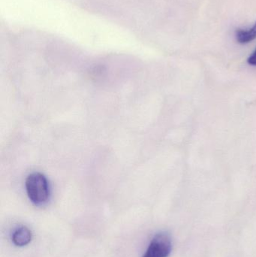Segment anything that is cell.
Instances as JSON below:
<instances>
[{"mask_svg": "<svg viewBox=\"0 0 256 257\" xmlns=\"http://www.w3.org/2000/svg\"><path fill=\"white\" fill-rule=\"evenodd\" d=\"M27 196L36 205L45 204L49 199L50 186L48 179L43 174L34 172L26 179Z\"/></svg>", "mask_w": 256, "mask_h": 257, "instance_id": "1", "label": "cell"}, {"mask_svg": "<svg viewBox=\"0 0 256 257\" xmlns=\"http://www.w3.org/2000/svg\"><path fill=\"white\" fill-rule=\"evenodd\" d=\"M172 249L171 237L166 232L156 234L143 257H168Z\"/></svg>", "mask_w": 256, "mask_h": 257, "instance_id": "2", "label": "cell"}, {"mask_svg": "<svg viewBox=\"0 0 256 257\" xmlns=\"http://www.w3.org/2000/svg\"><path fill=\"white\" fill-rule=\"evenodd\" d=\"M32 232L26 226H20L12 234V241L18 247H24L31 241Z\"/></svg>", "mask_w": 256, "mask_h": 257, "instance_id": "3", "label": "cell"}, {"mask_svg": "<svg viewBox=\"0 0 256 257\" xmlns=\"http://www.w3.org/2000/svg\"><path fill=\"white\" fill-rule=\"evenodd\" d=\"M236 39L240 44H247L256 39V22L249 30H236Z\"/></svg>", "mask_w": 256, "mask_h": 257, "instance_id": "4", "label": "cell"}, {"mask_svg": "<svg viewBox=\"0 0 256 257\" xmlns=\"http://www.w3.org/2000/svg\"><path fill=\"white\" fill-rule=\"evenodd\" d=\"M247 62L249 65L256 66V49L252 53V55L248 58Z\"/></svg>", "mask_w": 256, "mask_h": 257, "instance_id": "5", "label": "cell"}]
</instances>
